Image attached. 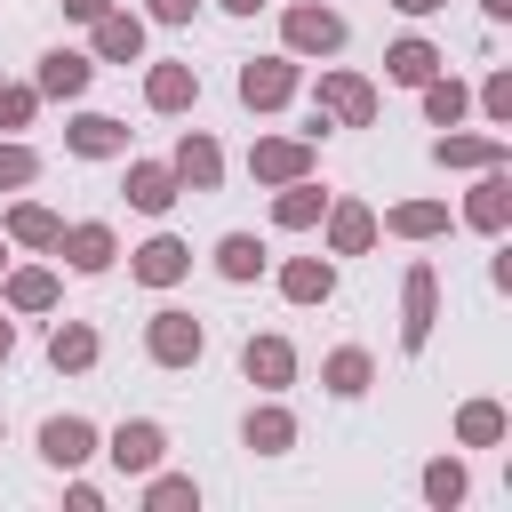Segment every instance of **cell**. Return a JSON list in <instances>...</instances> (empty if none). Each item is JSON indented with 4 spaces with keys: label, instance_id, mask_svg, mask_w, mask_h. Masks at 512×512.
<instances>
[{
    "label": "cell",
    "instance_id": "cell-1",
    "mask_svg": "<svg viewBox=\"0 0 512 512\" xmlns=\"http://www.w3.org/2000/svg\"><path fill=\"white\" fill-rule=\"evenodd\" d=\"M344 40H352L344 8H328V0H288V8H280V48H288V56H312V64H328Z\"/></svg>",
    "mask_w": 512,
    "mask_h": 512
},
{
    "label": "cell",
    "instance_id": "cell-2",
    "mask_svg": "<svg viewBox=\"0 0 512 512\" xmlns=\"http://www.w3.org/2000/svg\"><path fill=\"white\" fill-rule=\"evenodd\" d=\"M200 352H208V320H200V312L160 304V312L144 320V360H152V368H200Z\"/></svg>",
    "mask_w": 512,
    "mask_h": 512
},
{
    "label": "cell",
    "instance_id": "cell-3",
    "mask_svg": "<svg viewBox=\"0 0 512 512\" xmlns=\"http://www.w3.org/2000/svg\"><path fill=\"white\" fill-rule=\"evenodd\" d=\"M296 88H304V56H288V48L248 56L240 80H232V96H240L248 112H280V104H296Z\"/></svg>",
    "mask_w": 512,
    "mask_h": 512
},
{
    "label": "cell",
    "instance_id": "cell-4",
    "mask_svg": "<svg viewBox=\"0 0 512 512\" xmlns=\"http://www.w3.org/2000/svg\"><path fill=\"white\" fill-rule=\"evenodd\" d=\"M120 480H144L152 464H168V424H152V416H120L112 432H104V448H96Z\"/></svg>",
    "mask_w": 512,
    "mask_h": 512
},
{
    "label": "cell",
    "instance_id": "cell-5",
    "mask_svg": "<svg viewBox=\"0 0 512 512\" xmlns=\"http://www.w3.org/2000/svg\"><path fill=\"white\" fill-rule=\"evenodd\" d=\"M312 112H320L328 128H376V88H368L360 72L328 64V72H320V88H312Z\"/></svg>",
    "mask_w": 512,
    "mask_h": 512
},
{
    "label": "cell",
    "instance_id": "cell-6",
    "mask_svg": "<svg viewBox=\"0 0 512 512\" xmlns=\"http://www.w3.org/2000/svg\"><path fill=\"white\" fill-rule=\"evenodd\" d=\"M48 256H64V272L96 280V272H112V264H120V232H112L104 216H80V224H64V232H56V248H48Z\"/></svg>",
    "mask_w": 512,
    "mask_h": 512
},
{
    "label": "cell",
    "instance_id": "cell-7",
    "mask_svg": "<svg viewBox=\"0 0 512 512\" xmlns=\"http://www.w3.org/2000/svg\"><path fill=\"white\" fill-rule=\"evenodd\" d=\"M440 328V272L432 264H408L400 272V352H424Z\"/></svg>",
    "mask_w": 512,
    "mask_h": 512
},
{
    "label": "cell",
    "instance_id": "cell-8",
    "mask_svg": "<svg viewBox=\"0 0 512 512\" xmlns=\"http://www.w3.org/2000/svg\"><path fill=\"white\" fill-rule=\"evenodd\" d=\"M312 160H320V144L312 136H256L248 144V176L272 192V184H296V176H312Z\"/></svg>",
    "mask_w": 512,
    "mask_h": 512
},
{
    "label": "cell",
    "instance_id": "cell-9",
    "mask_svg": "<svg viewBox=\"0 0 512 512\" xmlns=\"http://www.w3.org/2000/svg\"><path fill=\"white\" fill-rule=\"evenodd\" d=\"M464 224L504 240L512 232V160L504 168H472V192H464Z\"/></svg>",
    "mask_w": 512,
    "mask_h": 512
},
{
    "label": "cell",
    "instance_id": "cell-10",
    "mask_svg": "<svg viewBox=\"0 0 512 512\" xmlns=\"http://www.w3.org/2000/svg\"><path fill=\"white\" fill-rule=\"evenodd\" d=\"M312 232H320V248H328V256H368V248H376V208H368V200H336V192H328V208H320V224H312Z\"/></svg>",
    "mask_w": 512,
    "mask_h": 512
},
{
    "label": "cell",
    "instance_id": "cell-11",
    "mask_svg": "<svg viewBox=\"0 0 512 512\" xmlns=\"http://www.w3.org/2000/svg\"><path fill=\"white\" fill-rule=\"evenodd\" d=\"M144 40H152V24H144L136 8H104V16L88 24V56H96V64H144Z\"/></svg>",
    "mask_w": 512,
    "mask_h": 512
},
{
    "label": "cell",
    "instance_id": "cell-12",
    "mask_svg": "<svg viewBox=\"0 0 512 512\" xmlns=\"http://www.w3.org/2000/svg\"><path fill=\"white\" fill-rule=\"evenodd\" d=\"M88 80H96V56H88V48H48V56L32 64L40 104H80V96H88Z\"/></svg>",
    "mask_w": 512,
    "mask_h": 512
},
{
    "label": "cell",
    "instance_id": "cell-13",
    "mask_svg": "<svg viewBox=\"0 0 512 512\" xmlns=\"http://www.w3.org/2000/svg\"><path fill=\"white\" fill-rule=\"evenodd\" d=\"M96 448H104V432H96L88 416H72V408L40 424V464H48V472H80Z\"/></svg>",
    "mask_w": 512,
    "mask_h": 512
},
{
    "label": "cell",
    "instance_id": "cell-14",
    "mask_svg": "<svg viewBox=\"0 0 512 512\" xmlns=\"http://www.w3.org/2000/svg\"><path fill=\"white\" fill-rule=\"evenodd\" d=\"M144 104H152L160 120L192 112V104H200V64H184V56H160V64H144Z\"/></svg>",
    "mask_w": 512,
    "mask_h": 512
},
{
    "label": "cell",
    "instance_id": "cell-15",
    "mask_svg": "<svg viewBox=\"0 0 512 512\" xmlns=\"http://www.w3.org/2000/svg\"><path fill=\"white\" fill-rule=\"evenodd\" d=\"M64 152L72 160H128V120L120 112H72L64 120Z\"/></svg>",
    "mask_w": 512,
    "mask_h": 512
},
{
    "label": "cell",
    "instance_id": "cell-16",
    "mask_svg": "<svg viewBox=\"0 0 512 512\" xmlns=\"http://www.w3.org/2000/svg\"><path fill=\"white\" fill-rule=\"evenodd\" d=\"M168 168H176L184 192H216V184H224V144H216L208 128H184L176 152H168Z\"/></svg>",
    "mask_w": 512,
    "mask_h": 512
},
{
    "label": "cell",
    "instance_id": "cell-17",
    "mask_svg": "<svg viewBox=\"0 0 512 512\" xmlns=\"http://www.w3.org/2000/svg\"><path fill=\"white\" fill-rule=\"evenodd\" d=\"M192 272V240H176V232H152L144 248H128V280H144V288H176Z\"/></svg>",
    "mask_w": 512,
    "mask_h": 512
},
{
    "label": "cell",
    "instance_id": "cell-18",
    "mask_svg": "<svg viewBox=\"0 0 512 512\" xmlns=\"http://www.w3.org/2000/svg\"><path fill=\"white\" fill-rule=\"evenodd\" d=\"M120 192H128V208H136V216H168V208L184 200V184H176V168H168V160H128Z\"/></svg>",
    "mask_w": 512,
    "mask_h": 512
},
{
    "label": "cell",
    "instance_id": "cell-19",
    "mask_svg": "<svg viewBox=\"0 0 512 512\" xmlns=\"http://www.w3.org/2000/svg\"><path fill=\"white\" fill-rule=\"evenodd\" d=\"M240 376H248L256 392H288V384H296V344H288V336H248V344H240Z\"/></svg>",
    "mask_w": 512,
    "mask_h": 512
},
{
    "label": "cell",
    "instance_id": "cell-20",
    "mask_svg": "<svg viewBox=\"0 0 512 512\" xmlns=\"http://www.w3.org/2000/svg\"><path fill=\"white\" fill-rule=\"evenodd\" d=\"M240 448H248V456H288V448H296V416L280 408V392H264V400L240 416Z\"/></svg>",
    "mask_w": 512,
    "mask_h": 512
},
{
    "label": "cell",
    "instance_id": "cell-21",
    "mask_svg": "<svg viewBox=\"0 0 512 512\" xmlns=\"http://www.w3.org/2000/svg\"><path fill=\"white\" fill-rule=\"evenodd\" d=\"M432 160H440V168H456V176H472V168H504V160H512V144H504V136L448 128V136H432Z\"/></svg>",
    "mask_w": 512,
    "mask_h": 512
},
{
    "label": "cell",
    "instance_id": "cell-22",
    "mask_svg": "<svg viewBox=\"0 0 512 512\" xmlns=\"http://www.w3.org/2000/svg\"><path fill=\"white\" fill-rule=\"evenodd\" d=\"M0 304H8V312H56V304H64V280H56L48 264H8V272H0Z\"/></svg>",
    "mask_w": 512,
    "mask_h": 512
},
{
    "label": "cell",
    "instance_id": "cell-23",
    "mask_svg": "<svg viewBox=\"0 0 512 512\" xmlns=\"http://www.w3.org/2000/svg\"><path fill=\"white\" fill-rule=\"evenodd\" d=\"M272 280H280L288 304H328V296H336V256H328V248H320V256H288Z\"/></svg>",
    "mask_w": 512,
    "mask_h": 512
},
{
    "label": "cell",
    "instance_id": "cell-24",
    "mask_svg": "<svg viewBox=\"0 0 512 512\" xmlns=\"http://www.w3.org/2000/svg\"><path fill=\"white\" fill-rule=\"evenodd\" d=\"M96 360H104V336H96L88 320H56V328H48V368H56V376H88Z\"/></svg>",
    "mask_w": 512,
    "mask_h": 512
},
{
    "label": "cell",
    "instance_id": "cell-25",
    "mask_svg": "<svg viewBox=\"0 0 512 512\" xmlns=\"http://www.w3.org/2000/svg\"><path fill=\"white\" fill-rule=\"evenodd\" d=\"M432 72H448V56H440L424 32H400V40L384 48V80H400V88H424Z\"/></svg>",
    "mask_w": 512,
    "mask_h": 512
},
{
    "label": "cell",
    "instance_id": "cell-26",
    "mask_svg": "<svg viewBox=\"0 0 512 512\" xmlns=\"http://www.w3.org/2000/svg\"><path fill=\"white\" fill-rule=\"evenodd\" d=\"M456 216H448V200H392L384 216H376V232H392V240H440Z\"/></svg>",
    "mask_w": 512,
    "mask_h": 512
},
{
    "label": "cell",
    "instance_id": "cell-27",
    "mask_svg": "<svg viewBox=\"0 0 512 512\" xmlns=\"http://www.w3.org/2000/svg\"><path fill=\"white\" fill-rule=\"evenodd\" d=\"M0 232H8V248H56V232H64V216L48 208V200H8V216H0Z\"/></svg>",
    "mask_w": 512,
    "mask_h": 512
},
{
    "label": "cell",
    "instance_id": "cell-28",
    "mask_svg": "<svg viewBox=\"0 0 512 512\" xmlns=\"http://www.w3.org/2000/svg\"><path fill=\"white\" fill-rule=\"evenodd\" d=\"M320 208H328V192H320L312 176L272 184V232H312V224H320Z\"/></svg>",
    "mask_w": 512,
    "mask_h": 512
},
{
    "label": "cell",
    "instance_id": "cell-29",
    "mask_svg": "<svg viewBox=\"0 0 512 512\" xmlns=\"http://www.w3.org/2000/svg\"><path fill=\"white\" fill-rule=\"evenodd\" d=\"M416 496H424L432 512H456V504L472 496V472H464V456H432V464L416 472Z\"/></svg>",
    "mask_w": 512,
    "mask_h": 512
},
{
    "label": "cell",
    "instance_id": "cell-30",
    "mask_svg": "<svg viewBox=\"0 0 512 512\" xmlns=\"http://www.w3.org/2000/svg\"><path fill=\"white\" fill-rule=\"evenodd\" d=\"M136 496H144V512H200V480L192 472H168V464H152L136 480Z\"/></svg>",
    "mask_w": 512,
    "mask_h": 512
},
{
    "label": "cell",
    "instance_id": "cell-31",
    "mask_svg": "<svg viewBox=\"0 0 512 512\" xmlns=\"http://www.w3.org/2000/svg\"><path fill=\"white\" fill-rule=\"evenodd\" d=\"M416 104H424V120H432V128H464V112H472V88H464L456 72H432V80L416 88Z\"/></svg>",
    "mask_w": 512,
    "mask_h": 512
},
{
    "label": "cell",
    "instance_id": "cell-32",
    "mask_svg": "<svg viewBox=\"0 0 512 512\" xmlns=\"http://www.w3.org/2000/svg\"><path fill=\"white\" fill-rule=\"evenodd\" d=\"M264 264H272V256H264L256 232H224V240H216V280L248 288V280H264Z\"/></svg>",
    "mask_w": 512,
    "mask_h": 512
},
{
    "label": "cell",
    "instance_id": "cell-33",
    "mask_svg": "<svg viewBox=\"0 0 512 512\" xmlns=\"http://www.w3.org/2000/svg\"><path fill=\"white\" fill-rule=\"evenodd\" d=\"M320 384H328V392H336V400H360V392H368V384H376V360H368V352H360V344H336V352H328V360H320Z\"/></svg>",
    "mask_w": 512,
    "mask_h": 512
},
{
    "label": "cell",
    "instance_id": "cell-34",
    "mask_svg": "<svg viewBox=\"0 0 512 512\" xmlns=\"http://www.w3.org/2000/svg\"><path fill=\"white\" fill-rule=\"evenodd\" d=\"M504 432H512L504 400H464L456 408V448H504Z\"/></svg>",
    "mask_w": 512,
    "mask_h": 512
},
{
    "label": "cell",
    "instance_id": "cell-35",
    "mask_svg": "<svg viewBox=\"0 0 512 512\" xmlns=\"http://www.w3.org/2000/svg\"><path fill=\"white\" fill-rule=\"evenodd\" d=\"M24 184H40V152L24 136H0V192H24Z\"/></svg>",
    "mask_w": 512,
    "mask_h": 512
},
{
    "label": "cell",
    "instance_id": "cell-36",
    "mask_svg": "<svg viewBox=\"0 0 512 512\" xmlns=\"http://www.w3.org/2000/svg\"><path fill=\"white\" fill-rule=\"evenodd\" d=\"M40 120V88L32 80H0V128L16 136V128H32Z\"/></svg>",
    "mask_w": 512,
    "mask_h": 512
},
{
    "label": "cell",
    "instance_id": "cell-37",
    "mask_svg": "<svg viewBox=\"0 0 512 512\" xmlns=\"http://www.w3.org/2000/svg\"><path fill=\"white\" fill-rule=\"evenodd\" d=\"M472 104H480V112H488V128H512V72H504V64H496V72H488V80H480V88H472Z\"/></svg>",
    "mask_w": 512,
    "mask_h": 512
},
{
    "label": "cell",
    "instance_id": "cell-38",
    "mask_svg": "<svg viewBox=\"0 0 512 512\" xmlns=\"http://www.w3.org/2000/svg\"><path fill=\"white\" fill-rule=\"evenodd\" d=\"M200 0H144V24H192Z\"/></svg>",
    "mask_w": 512,
    "mask_h": 512
},
{
    "label": "cell",
    "instance_id": "cell-39",
    "mask_svg": "<svg viewBox=\"0 0 512 512\" xmlns=\"http://www.w3.org/2000/svg\"><path fill=\"white\" fill-rule=\"evenodd\" d=\"M64 504H72V512H104V488H96V480H72Z\"/></svg>",
    "mask_w": 512,
    "mask_h": 512
},
{
    "label": "cell",
    "instance_id": "cell-40",
    "mask_svg": "<svg viewBox=\"0 0 512 512\" xmlns=\"http://www.w3.org/2000/svg\"><path fill=\"white\" fill-rule=\"evenodd\" d=\"M104 8H120V0H64V16H72V24H96Z\"/></svg>",
    "mask_w": 512,
    "mask_h": 512
},
{
    "label": "cell",
    "instance_id": "cell-41",
    "mask_svg": "<svg viewBox=\"0 0 512 512\" xmlns=\"http://www.w3.org/2000/svg\"><path fill=\"white\" fill-rule=\"evenodd\" d=\"M392 8H400V16H440L448 0H392Z\"/></svg>",
    "mask_w": 512,
    "mask_h": 512
},
{
    "label": "cell",
    "instance_id": "cell-42",
    "mask_svg": "<svg viewBox=\"0 0 512 512\" xmlns=\"http://www.w3.org/2000/svg\"><path fill=\"white\" fill-rule=\"evenodd\" d=\"M480 16H488V24H504V16H512V0H480Z\"/></svg>",
    "mask_w": 512,
    "mask_h": 512
},
{
    "label": "cell",
    "instance_id": "cell-43",
    "mask_svg": "<svg viewBox=\"0 0 512 512\" xmlns=\"http://www.w3.org/2000/svg\"><path fill=\"white\" fill-rule=\"evenodd\" d=\"M216 8H224V16H256L264 0H216Z\"/></svg>",
    "mask_w": 512,
    "mask_h": 512
},
{
    "label": "cell",
    "instance_id": "cell-44",
    "mask_svg": "<svg viewBox=\"0 0 512 512\" xmlns=\"http://www.w3.org/2000/svg\"><path fill=\"white\" fill-rule=\"evenodd\" d=\"M8 352H16V320H0V360H8Z\"/></svg>",
    "mask_w": 512,
    "mask_h": 512
},
{
    "label": "cell",
    "instance_id": "cell-45",
    "mask_svg": "<svg viewBox=\"0 0 512 512\" xmlns=\"http://www.w3.org/2000/svg\"><path fill=\"white\" fill-rule=\"evenodd\" d=\"M0 272H8V232H0Z\"/></svg>",
    "mask_w": 512,
    "mask_h": 512
}]
</instances>
